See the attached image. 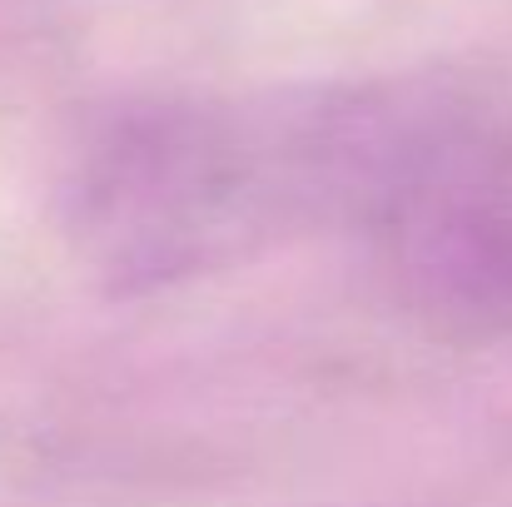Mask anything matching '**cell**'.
I'll use <instances>...</instances> for the list:
<instances>
[{
	"instance_id": "cell-1",
	"label": "cell",
	"mask_w": 512,
	"mask_h": 507,
	"mask_svg": "<svg viewBox=\"0 0 512 507\" xmlns=\"http://www.w3.org/2000/svg\"><path fill=\"white\" fill-rule=\"evenodd\" d=\"M408 80L289 100H150L85 135L65 229L105 294H155L324 219H368Z\"/></svg>"
},
{
	"instance_id": "cell-2",
	"label": "cell",
	"mask_w": 512,
	"mask_h": 507,
	"mask_svg": "<svg viewBox=\"0 0 512 507\" xmlns=\"http://www.w3.org/2000/svg\"><path fill=\"white\" fill-rule=\"evenodd\" d=\"M393 289L448 334L512 329V125L468 90L418 80V105L368 219Z\"/></svg>"
}]
</instances>
